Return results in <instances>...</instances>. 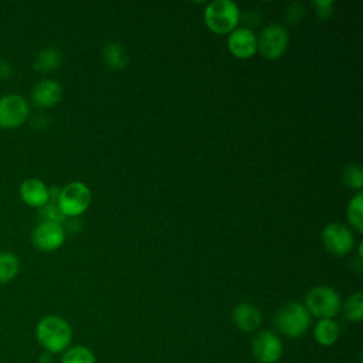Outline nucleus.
<instances>
[{
    "label": "nucleus",
    "mask_w": 363,
    "mask_h": 363,
    "mask_svg": "<svg viewBox=\"0 0 363 363\" xmlns=\"http://www.w3.org/2000/svg\"><path fill=\"white\" fill-rule=\"evenodd\" d=\"M61 62H62V55H61L60 50H57L54 47H48L37 54L33 65L37 72L50 74V72H54L55 69H58Z\"/></svg>",
    "instance_id": "dca6fc26"
},
{
    "label": "nucleus",
    "mask_w": 363,
    "mask_h": 363,
    "mask_svg": "<svg viewBox=\"0 0 363 363\" xmlns=\"http://www.w3.org/2000/svg\"><path fill=\"white\" fill-rule=\"evenodd\" d=\"M306 311L319 319H332L342 308L339 294L330 286H313L305 296Z\"/></svg>",
    "instance_id": "20e7f679"
},
{
    "label": "nucleus",
    "mask_w": 363,
    "mask_h": 363,
    "mask_svg": "<svg viewBox=\"0 0 363 363\" xmlns=\"http://www.w3.org/2000/svg\"><path fill=\"white\" fill-rule=\"evenodd\" d=\"M312 4L316 10V14L320 18H328L333 13V1L332 0H318V1H313Z\"/></svg>",
    "instance_id": "5701e85b"
},
{
    "label": "nucleus",
    "mask_w": 363,
    "mask_h": 363,
    "mask_svg": "<svg viewBox=\"0 0 363 363\" xmlns=\"http://www.w3.org/2000/svg\"><path fill=\"white\" fill-rule=\"evenodd\" d=\"M54 354L48 353V352H43L38 357V363H52L54 362Z\"/></svg>",
    "instance_id": "393cba45"
},
{
    "label": "nucleus",
    "mask_w": 363,
    "mask_h": 363,
    "mask_svg": "<svg viewBox=\"0 0 363 363\" xmlns=\"http://www.w3.org/2000/svg\"><path fill=\"white\" fill-rule=\"evenodd\" d=\"M340 328L333 319H319L313 328V337L318 345L329 347L337 342Z\"/></svg>",
    "instance_id": "2eb2a0df"
},
{
    "label": "nucleus",
    "mask_w": 363,
    "mask_h": 363,
    "mask_svg": "<svg viewBox=\"0 0 363 363\" xmlns=\"http://www.w3.org/2000/svg\"><path fill=\"white\" fill-rule=\"evenodd\" d=\"M11 75V65L6 61H0V79H7Z\"/></svg>",
    "instance_id": "b1692460"
},
{
    "label": "nucleus",
    "mask_w": 363,
    "mask_h": 363,
    "mask_svg": "<svg viewBox=\"0 0 363 363\" xmlns=\"http://www.w3.org/2000/svg\"><path fill=\"white\" fill-rule=\"evenodd\" d=\"M289 44L288 31L279 24L267 26L257 37V51L268 60H277L284 55Z\"/></svg>",
    "instance_id": "0eeeda50"
},
{
    "label": "nucleus",
    "mask_w": 363,
    "mask_h": 363,
    "mask_svg": "<svg viewBox=\"0 0 363 363\" xmlns=\"http://www.w3.org/2000/svg\"><path fill=\"white\" fill-rule=\"evenodd\" d=\"M343 183L353 190H359L363 186V172L359 164H349L342 172Z\"/></svg>",
    "instance_id": "4be33fe9"
},
{
    "label": "nucleus",
    "mask_w": 363,
    "mask_h": 363,
    "mask_svg": "<svg viewBox=\"0 0 363 363\" xmlns=\"http://www.w3.org/2000/svg\"><path fill=\"white\" fill-rule=\"evenodd\" d=\"M311 325V315L306 308L299 302H288L282 305L275 316V329L286 337H301Z\"/></svg>",
    "instance_id": "f03ea898"
},
{
    "label": "nucleus",
    "mask_w": 363,
    "mask_h": 363,
    "mask_svg": "<svg viewBox=\"0 0 363 363\" xmlns=\"http://www.w3.org/2000/svg\"><path fill=\"white\" fill-rule=\"evenodd\" d=\"M91 190L81 182H71L60 189L57 204L65 217L75 218L81 216L91 204Z\"/></svg>",
    "instance_id": "39448f33"
},
{
    "label": "nucleus",
    "mask_w": 363,
    "mask_h": 363,
    "mask_svg": "<svg viewBox=\"0 0 363 363\" xmlns=\"http://www.w3.org/2000/svg\"><path fill=\"white\" fill-rule=\"evenodd\" d=\"M240 20L238 6L231 0H213L204 10V23L216 34H230Z\"/></svg>",
    "instance_id": "7ed1b4c3"
},
{
    "label": "nucleus",
    "mask_w": 363,
    "mask_h": 363,
    "mask_svg": "<svg viewBox=\"0 0 363 363\" xmlns=\"http://www.w3.org/2000/svg\"><path fill=\"white\" fill-rule=\"evenodd\" d=\"M233 322L241 332L251 333L261 326L262 315L255 305L250 302H240L233 309Z\"/></svg>",
    "instance_id": "4468645a"
},
{
    "label": "nucleus",
    "mask_w": 363,
    "mask_h": 363,
    "mask_svg": "<svg viewBox=\"0 0 363 363\" xmlns=\"http://www.w3.org/2000/svg\"><path fill=\"white\" fill-rule=\"evenodd\" d=\"M322 242L328 252L333 255H346L354 247L352 230L340 223H330L322 231Z\"/></svg>",
    "instance_id": "9d476101"
},
{
    "label": "nucleus",
    "mask_w": 363,
    "mask_h": 363,
    "mask_svg": "<svg viewBox=\"0 0 363 363\" xmlns=\"http://www.w3.org/2000/svg\"><path fill=\"white\" fill-rule=\"evenodd\" d=\"M102 55H104V61L106 62V65L111 69H116V71L123 69L128 65V61H129L126 50L119 43L106 44L104 47Z\"/></svg>",
    "instance_id": "f3484780"
},
{
    "label": "nucleus",
    "mask_w": 363,
    "mask_h": 363,
    "mask_svg": "<svg viewBox=\"0 0 363 363\" xmlns=\"http://www.w3.org/2000/svg\"><path fill=\"white\" fill-rule=\"evenodd\" d=\"M227 45L234 57L248 60L257 52V35L252 33V30L240 27L228 34Z\"/></svg>",
    "instance_id": "9b49d317"
},
{
    "label": "nucleus",
    "mask_w": 363,
    "mask_h": 363,
    "mask_svg": "<svg viewBox=\"0 0 363 363\" xmlns=\"http://www.w3.org/2000/svg\"><path fill=\"white\" fill-rule=\"evenodd\" d=\"M342 309H343V315L347 320L354 322V323L362 322V319H363V295H362V292H356V294L350 295L345 301Z\"/></svg>",
    "instance_id": "412c9836"
},
{
    "label": "nucleus",
    "mask_w": 363,
    "mask_h": 363,
    "mask_svg": "<svg viewBox=\"0 0 363 363\" xmlns=\"http://www.w3.org/2000/svg\"><path fill=\"white\" fill-rule=\"evenodd\" d=\"M20 271V259L10 251H0V285L11 282Z\"/></svg>",
    "instance_id": "a211bd4d"
},
{
    "label": "nucleus",
    "mask_w": 363,
    "mask_h": 363,
    "mask_svg": "<svg viewBox=\"0 0 363 363\" xmlns=\"http://www.w3.org/2000/svg\"><path fill=\"white\" fill-rule=\"evenodd\" d=\"M61 363H96V357L88 346L74 345L62 352Z\"/></svg>",
    "instance_id": "6ab92c4d"
},
{
    "label": "nucleus",
    "mask_w": 363,
    "mask_h": 363,
    "mask_svg": "<svg viewBox=\"0 0 363 363\" xmlns=\"http://www.w3.org/2000/svg\"><path fill=\"white\" fill-rule=\"evenodd\" d=\"M35 339L44 352L62 353L71 346L72 328L62 316L47 315L35 325Z\"/></svg>",
    "instance_id": "f257e3e1"
},
{
    "label": "nucleus",
    "mask_w": 363,
    "mask_h": 363,
    "mask_svg": "<svg viewBox=\"0 0 363 363\" xmlns=\"http://www.w3.org/2000/svg\"><path fill=\"white\" fill-rule=\"evenodd\" d=\"M30 106L24 96L7 94L0 98V129H16L26 123Z\"/></svg>",
    "instance_id": "423d86ee"
},
{
    "label": "nucleus",
    "mask_w": 363,
    "mask_h": 363,
    "mask_svg": "<svg viewBox=\"0 0 363 363\" xmlns=\"http://www.w3.org/2000/svg\"><path fill=\"white\" fill-rule=\"evenodd\" d=\"M18 193L24 204L38 210L44 207L50 200V189L43 180L37 177H28L23 180V183L20 184Z\"/></svg>",
    "instance_id": "ddd939ff"
},
{
    "label": "nucleus",
    "mask_w": 363,
    "mask_h": 363,
    "mask_svg": "<svg viewBox=\"0 0 363 363\" xmlns=\"http://www.w3.org/2000/svg\"><path fill=\"white\" fill-rule=\"evenodd\" d=\"M347 221L359 233H363V193H356L347 206Z\"/></svg>",
    "instance_id": "aec40b11"
},
{
    "label": "nucleus",
    "mask_w": 363,
    "mask_h": 363,
    "mask_svg": "<svg viewBox=\"0 0 363 363\" xmlns=\"http://www.w3.org/2000/svg\"><path fill=\"white\" fill-rule=\"evenodd\" d=\"M251 353L258 363H277L284 353V345L272 330H259L252 337Z\"/></svg>",
    "instance_id": "6e6552de"
},
{
    "label": "nucleus",
    "mask_w": 363,
    "mask_h": 363,
    "mask_svg": "<svg viewBox=\"0 0 363 363\" xmlns=\"http://www.w3.org/2000/svg\"><path fill=\"white\" fill-rule=\"evenodd\" d=\"M62 96V86L54 79H43L37 82L30 92L31 102L37 108H52L55 106Z\"/></svg>",
    "instance_id": "f8f14e48"
},
{
    "label": "nucleus",
    "mask_w": 363,
    "mask_h": 363,
    "mask_svg": "<svg viewBox=\"0 0 363 363\" xmlns=\"http://www.w3.org/2000/svg\"><path fill=\"white\" fill-rule=\"evenodd\" d=\"M65 241V230L60 223L41 221L35 225L31 234L33 245L41 252H52Z\"/></svg>",
    "instance_id": "1a4fd4ad"
}]
</instances>
